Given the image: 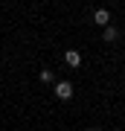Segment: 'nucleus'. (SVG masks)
<instances>
[{
    "label": "nucleus",
    "mask_w": 125,
    "mask_h": 131,
    "mask_svg": "<svg viewBox=\"0 0 125 131\" xmlns=\"http://www.w3.org/2000/svg\"><path fill=\"white\" fill-rule=\"evenodd\" d=\"M64 61H67L70 67H79V64H82V56H79L76 50H67V52H64Z\"/></svg>",
    "instance_id": "3"
},
{
    "label": "nucleus",
    "mask_w": 125,
    "mask_h": 131,
    "mask_svg": "<svg viewBox=\"0 0 125 131\" xmlns=\"http://www.w3.org/2000/svg\"><path fill=\"white\" fill-rule=\"evenodd\" d=\"M93 24H96V26H108V24H111V12H108V9H96V12H93Z\"/></svg>",
    "instance_id": "2"
},
{
    "label": "nucleus",
    "mask_w": 125,
    "mask_h": 131,
    "mask_svg": "<svg viewBox=\"0 0 125 131\" xmlns=\"http://www.w3.org/2000/svg\"><path fill=\"white\" fill-rule=\"evenodd\" d=\"M84 131H93V128H84Z\"/></svg>",
    "instance_id": "6"
},
{
    "label": "nucleus",
    "mask_w": 125,
    "mask_h": 131,
    "mask_svg": "<svg viewBox=\"0 0 125 131\" xmlns=\"http://www.w3.org/2000/svg\"><path fill=\"white\" fill-rule=\"evenodd\" d=\"M55 96L58 99H73V84L70 82H58L55 84Z\"/></svg>",
    "instance_id": "1"
},
{
    "label": "nucleus",
    "mask_w": 125,
    "mask_h": 131,
    "mask_svg": "<svg viewBox=\"0 0 125 131\" xmlns=\"http://www.w3.org/2000/svg\"><path fill=\"white\" fill-rule=\"evenodd\" d=\"M116 35H119V32H116V26H111V24H108V26H105V32H102L105 41H116Z\"/></svg>",
    "instance_id": "4"
},
{
    "label": "nucleus",
    "mask_w": 125,
    "mask_h": 131,
    "mask_svg": "<svg viewBox=\"0 0 125 131\" xmlns=\"http://www.w3.org/2000/svg\"><path fill=\"white\" fill-rule=\"evenodd\" d=\"M38 76H41V82H47V84H50L52 79H55V76H52V70H47V67H44V70L38 73Z\"/></svg>",
    "instance_id": "5"
}]
</instances>
